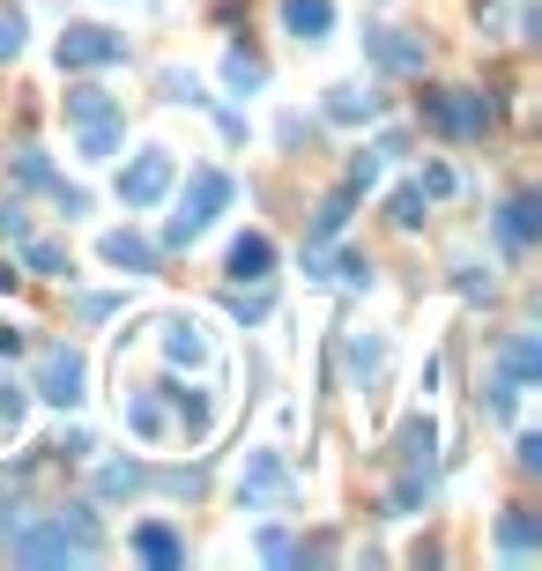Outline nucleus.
<instances>
[{
  "mask_svg": "<svg viewBox=\"0 0 542 571\" xmlns=\"http://www.w3.org/2000/svg\"><path fill=\"white\" fill-rule=\"evenodd\" d=\"M365 45H372V60H379V67H394V75L423 67V45H417V38H402V30H372Z\"/></svg>",
  "mask_w": 542,
  "mask_h": 571,
  "instance_id": "1a4fd4ad",
  "label": "nucleus"
},
{
  "mask_svg": "<svg viewBox=\"0 0 542 571\" xmlns=\"http://www.w3.org/2000/svg\"><path fill=\"white\" fill-rule=\"evenodd\" d=\"M23 38H30V30H23V15H0V60H15Z\"/></svg>",
  "mask_w": 542,
  "mask_h": 571,
  "instance_id": "c756f323",
  "label": "nucleus"
},
{
  "mask_svg": "<svg viewBox=\"0 0 542 571\" xmlns=\"http://www.w3.org/2000/svg\"><path fill=\"white\" fill-rule=\"evenodd\" d=\"M83 386H89V371H83L75 349H45V364H38V394H45V401L75 408V401H83Z\"/></svg>",
  "mask_w": 542,
  "mask_h": 571,
  "instance_id": "7ed1b4c3",
  "label": "nucleus"
},
{
  "mask_svg": "<svg viewBox=\"0 0 542 571\" xmlns=\"http://www.w3.org/2000/svg\"><path fill=\"white\" fill-rule=\"evenodd\" d=\"M423 112H431V126H446V134H483V120H491V104L468 97V89H439V97H423Z\"/></svg>",
  "mask_w": 542,
  "mask_h": 571,
  "instance_id": "423d86ee",
  "label": "nucleus"
},
{
  "mask_svg": "<svg viewBox=\"0 0 542 571\" xmlns=\"http://www.w3.org/2000/svg\"><path fill=\"white\" fill-rule=\"evenodd\" d=\"M498 549H505V557H535V549H542V520L528 512V505H513V512L498 520Z\"/></svg>",
  "mask_w": 542,
  "mask_h": 571,
  "instance_id": "6e6552de",
  "label": "nucleus"
},
{
  "mask_svg": "<svg viewBox=\"0 0 542 571\" xmlns=\"http://www.w3.org/2000/svg\"><path fill=\"white\" fill-rule=\"evenodd\" d=\"M67 120L75 126H97V120H120V112H112V97H104V89H67Z\"/></svg>",
  "mask_w": 542,
  "mask_h": 571,
  "instance_id": "2eb2a0df",
  "label": "nucleus"
},
{
  "mask_svg": "<svg viewBox=\"0 0 542 571\" xmlns=\"http://www.w3.org/2000/svg\"><path fill=\"white\" fill-rule=\"evenodd\" d=\"M112 60H126V38L97 30V23H75L60 38V67H112Z\"/></svg>",
  "mask_w": 542,
  "mask_h": 571,
  "instance_id": "20e7f679",
  "label": "nucleus"
},
{
  "mask_svg": "<svg viewBox=\"0 0 542 571\" xmlns=\"http://www.w3.org/2000/svg\"><path fill=\"white\" fill-rule=\"evenodd\" d=\"M260 557H268V564H283V557H291V534L268 527V534H260Z\"/></svg>",
  "mask_w": 542,
  "mask_h": 571,
  "instance_id": "7c9ffc66",
  "label": "nucleus"
},
{
  "mask_svg": "<svg viewBox=\"0 0 542 571\" xmlns=\"http://www.w3.org/2000/svg\"><path fill=\"white\" fill-rule=\"evenodd\" d=\"M15 349H23V334H15V326H0V357H15Z\"/></svg>",
  "mask_w": 542,
  "mask_h": 571,
  "instance_id": "2f4dec72",
  "label": "nucleus"
},
{
  "mask_svg": "<svg viewBox=\"0 0 542 571\" xmlns=\"http://www.w3.org/2000/svg\"><path fill=\"white\" fill-rule=\"evenodd\" d=\"M8 534H15L8 549H15L23 564H52V557H89V542H83V534H67V520H45V527H8Z\"/></svg>",
  "mask_w": 542,
  "mask_h": 571,
  "instance_id": "f03ea898",
  "label": "nucleus"
},
{
  "mask_svg": "<svg viewBox=\"0 0 542 571\" xmlns=\"http://www.w3.org/2000/svg\"><path fill=\"white\" fill-rule=\"evenodd\" d=\"M349 194H357V186H342V194H328V201H320V215H312V245L342 238V223H349Z\"/></svg>",
  "mask_w": 542,
  "mask_h": 571,
  "instance_id": "dca6fc26",
  "label": "nucleus"
},
{
  "mask_svg": "<svg viewBox=\"0 0 542 571\" xmlns=\"http://www.w3.org/2000/svg\"><path fill=\"white\" fill-rule=\"evenodd\" d=\"M238 497H246V505H275V497H291V468H283L275 452H252L246 475H238Z\"/></svg>",
  "mask_w": 542,
  "mask_h": 571,
  "instance_id": "0eeeda50",
  "label": "nucleus"
},
{
  "mask_svg": "<svg viewBox=\"0 0 542 571\" xmlns=\"http://www.w3.org/2000/svg\"><path fill=\"white\" fill-rule=\"evenodd\" d=\"M215 208H231V178L223 171H194L186 194H178V215L164 223V245H194L215 223Z\"/></svg>",
  "mask_w": 542,
  "mask_h": 571,
  "instance_id": "f257e3e1",
  "label": "nucleus"
},
{
  "mask_svg": "<svg viewBox=\"0 0 542 571\" xmlns=\"http://www.w3.org/2000/svg\"><path fill=\"white\" fill-rule=\"evenodd\" d=\"M23 408H30V394H23L15 378H0V423H8V431H23Z\"/></svg>",
  "mask_w": 542,
  "mask_h": 571,
  "instance_id": "a878e982",
  "label": "nucleus"
},
{
  "mask_svg": "<svg viewBox=\"0 0 542 571\" xmlns=\"http://www.w3.org/2000/svg\"><path fill=\"white\" fill-rule=\"evenodd\" d=\"M268 268H275V245H268V238H238V245H231V275H238V283L268 275Z\"/></svg>",
  "mask_w": 542,
  "mask_h": 571,
  "instance_id": "4468645a",
  "label": "nucleus"
},
{
  "mask_svg": "<svg viewBox=\"0 0 542 571\" xmlns=\"http://www.w3.org/2000/svg\"><path fill=\"white\" fill-rule=\"evenodd\" d=\"M535 371H542V349H535V334H513V342H505V378L520 386V378H535Z\"/></svg>",
  "mask_w": 542,
  "mask_h": 571,
  "instance_id": "6ab92c4d",
  "label": "nucleus"
},
{
  "mask_svg": "<svg viewBox=\"0 0 542 571\" xmlns=\"http://www.w3.org/2000/svg\"><path fill=\"white\" fill-rule=\"evenodd\" d=\"M498 238L513 245V252H520V245L535 238V194H513V201H505V215H498Z\"/></svg>",
  "mask_w": 542,
  "mask_h": 571,
  "instance_id": "f8f14e48",
  "label": "nucleus"
},
{
  "mask_svg": "<svg viewBox=\"0 0 542 571\" xmlns=\"http://www.w3.org/2000/svg\"><path fill=\"white\" fill-rule=\"evenodd\" d=\"M334 275H342L349 289H365V283H372V260H357V252H342V260H334Z\"/></svg>",
  "mask_w": 542,
  "mask_h": 571,
  "instance_id": "c85d7f7f",
  "label": "nucleus"
},
{
  "mask_svg": "<svg viewBox=\"0 0 542 571\" xmlns=\"http://www.w3.org/2000/svg\"><path fill=\"white\" fill-rule=\"evenodd\" d=\"M164 186H171V157H164V149H141V157H134V171H120V201H126V208L164 201Z\"/></svg>",
  "mask_w": 542,
  "mask_h": 571,
  "instance_id": "39448f33",
  "label": "nucleus"
},
{
  "mask_svg": "<svg viewBox=\"0 0 542 571\" xmlns=\"http://www.w3.org/2000/svg\"><path fill=\"white\" fill-rule=\"evenodd\" d=\"M379 357H386V349H379V334H349V371H357V378H372Z\"/></svg>",
  "mask_w": 542,
  "mask_h": 571,
  "instance_id": "5701e85b",
  "label": "nucleus"
},
{
  "mask_svg": "<svg viewBox=\"0 0 542 571\" xmlns=\"http://www.w3.org/2000/svg\"><path fill=\"white\" fill-rule=\"evenodd\" d=\"M104 260H112V268H134V275H149V268H157V245L134 238V231H112V238H104Z\"/></svg>",
  "mask_w": 542,
  "mask_h": 571,
  "instance_id": "9b49d317",
  "label": "nucleus"
},
{
  "mask_svg": "<svg viewBox=\"0 0 542 571\" xmlns=\"http://www.w3.org/2000/svg\"><path fill=\"white\" fill-rule=\"evenodd\" d=\"M178 423H186V438H209V423H215L209 394H178Z\"/></svg>",
  "mask_w": 542,
  "mask_h": 571,
  "instance_id": "412c9836",
  "label": "nucleus"
},
{
  "mask_svg": "<svg viewBox=\"0 0 542 571\" xmlns=\"http://www.w3.org/2000/svg\"><path fill=\"white\" fill-rule=\"evenodd\" d=\"M283 23H291V38H328L334 0H283Z\"/></svg>",
  "mask_w": 542,
  "mask_h": 571,
  "instance_id": "9d476101",
  "label": "nucleus"
},
{
  "mask_svg": "<svg viewBox=\"0 0 542 571\" xmlns=\"http://www.w3.org/2000/svg\"><path fill=\"white\" fill-rule=\"evenodd\" d=\"M141 483H149L141 468H104V483H97V489H104V497H134Z\"/></svg>",
  "mask_w": 542,
  "mask_h": 571,
  "instance_id": "cd10ccee",
  "label": "nucleus"
},
{
  "mask_svg": "<svg viewBox=\"0 0 542 571\" xmlns=\"http://www.w3.org/2000/svg\"><path fill=\"white\" fill-rule=\"evenodd\" d=\"M23 260H30V268H38V275H75V260H67V252H60V245H30V252H23Z\"/></svg>",
  "mask_w": 542,
  "mask_h": 571,
  "instance_id": "393cba45",
  "label": "nucleus"
},
{
  "mask_svg": "<svg viewBox=\"0 0 542 571\" xmlns=\"http://www.w3.org/2000/svg\"><path fill=\"white\" fill-rule=\"evenodd\" d=\"M372 112H379V97H372V89H349V82H342V89H328V120L357 126V120H372Z\"/></svg>",
  "mask_w": 542,
  "mask_h": 571,
  "instance_id": "ddd939ff",
  "label": "nucleus"
},
{
  "mask_svg": "<svg viewBox=\"0 0 542 571\" xmlns=\"http://www.w3.org/2000/svg\"><path fill=\"white\" fill-rule=\"evenodd\" d=\"M223 82H231V89H260V82H268V67H260L252 52H231V60H223Z\"/></svg>",
  "mask_w": 542,
  "mask_h": 571,
  "instance_id": "4be33fe9",
  "label": "nucleus"
},
{
  "mask_svg": "<svg viewBox=\"0 0 542 571\" xmlns=\"http://www.w3.org/2000/svg\"><path fill=\"white\" fill-rule=\"evenodd\" d=\"M164 357H171V364H201V357H209L201 326H194V320H171V342H164Z\"/></svg>",
  "mask_w": 542,
  "mask_h": 571,
  "instance_id": "a211bd4d",
  "label": "nucleus"
},
{
  "mask_svg": "<svg viewBox=\"0 0 542 571\" xmlns=\"http://www.w3.org/2000/svg\"><path fill=\"white\" fill-rule=\"evenodd\" d=\"M126 423H134V438H164V408L157 401H134L126 408Z\"/></svg>",
  "mask_w": 542,
  "mask_h": 571,
  "instance_id": "b1692460",
  "label": "nucleus"
},
{
  "mask_svg": "<svg viewBox=\"0 0 542 571\" xmlns=\"http://www.w3.org/2000/svg\"><path fill=\"white\" fill-rule=\"evenodd\" d=\"M431 446H439V431H431V423H409V431H402V446H394V460H402V468H431Z\"/></svg>",
  "mask_w": 542,
  "mask_h": 571,
  "instance_id": "f3484780",
  "label": "nucleus"
},
{
  "mask_svg": "<svg viewBox=\"0 0 542 571\" xmlns=\"http://www.w3.org/2000/svg\"><path fill=\"white\" fill-rule=\"evenodd\" d=\"M134 557H149V564H178V542H171V527H134Z\"/></svg>",
  "mask_w": 542,
  "mask_h": 571,
  "instance_id": "aec40b11",
  "label": "nucleus"
},
{
  "mask_svg": "<svg viewBox=\"0 0 542 571\" xmlns=\"http://www.w3.org/2000/svg\"><path fill=\"white\" fill-rule=\"evenodd\" d=\"M394 223H402V231L423 223V186H402V194H394Z\"/></svg>",
  "mask_w": 542,
  "mask_h": 571,
  "instance_id": "bb28decb",
  "label": "nucleus"
}]
</instances>
